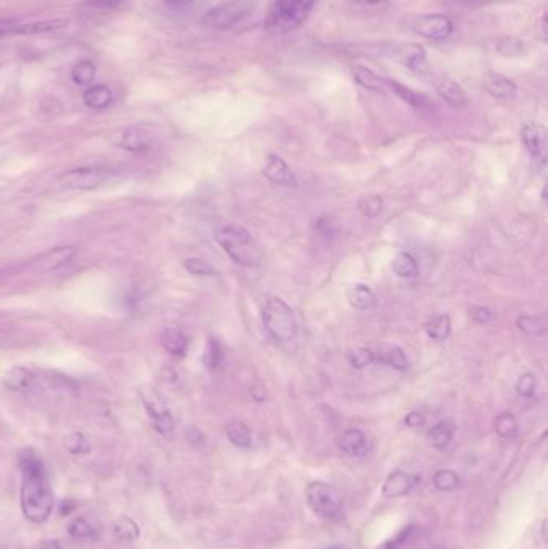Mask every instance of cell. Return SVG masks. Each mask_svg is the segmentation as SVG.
<instances>
[{"label": "cell", "instance_id": "1", "mask_svg": "<svg viewBox=\"0 0 548 549\" xmlns=\"http://www.w3.org/2000/svg\"><path fill=\"white\" fill-rule=\"evenodd\" d=\"M21 482V510L28 520L34 523L46 522L54 510V491L50 488L47 471L42 459L33 448H24L18 455Z\"/></svg>", "mask_w": 548, "mask_h": 549}, {"label": "cell", "instance_id": "2", "mask_svg": "<svg viewBox=\"0 0 548 549\" xmlns=\"http://www.w3.org/2000/svg\"><path fill=\"white\" fill-rule=\"evenodd\" d=\"M215 241L224 249L228 257L238 265L258 267L263 260L260 246L253 235L240 223H224L215 230Z\"/></svg>", "mask_w": 548, "mask_h": 549}, {"label": "cell", "instance_id": "3", "mask_svg": "<svg viewBox=\"0 0 548 549\" xmlns=\"http://www.w3.org/2000/svg\"><path fill=\"white\" fill-rule=\"evenodd\" d=\"M318 0H272L264 28L272 36H283L301 28Z\"/></svg>", "mask_w": 548, "mask_h": 549}, {"label": "cell", "instance_id": "4", "mask_svg": "<svg viewBox=\"0 0 548 549\" xmlns=\"http://www.w3.org/2000/svg\"><path fill=\"white\" fill-rule=\"evenodd\" d=\"M265 329L278 342H290L298 334L296 317L288 304L280 297H267L263 307Z\"/></svg>", "mask_w": 548, "mask_h": 549}, {"label": "cell", "instance_id": "5", "mask_svg": "<svg viewBox=\"0 0 548 549\" xmlns=\"http://www.w3.org/2000/svg\"><path fill=\"white\" fill-rule=\"evenodd\" d=\"M305 498L310 509L314 510L317 515L325 517V519H331L341 513L342 500L338 491L330 487L328 483L315 481L310 482L305 488Z\"/></svg>", "mask_w": 548, "mask_h": 549}, {"label": "cell", "instance_id": "6", "mask_svg": "<svg viewBox=\"0 0 548 549\" xmlns=\"http://www.w3.org/2000/svg\"><path fill=\"white\" fill-rule=\"evenodd\" d=\"M251 14V5L245 0H232L208 10L203 16V23L214 29H230L237 26Z\"/></svg>", "mask_w": 548, "mask_h": 549}, {"label": "cell", "instance_id": "7", "mask_svg": "<svg viewBox=\"0 0 548 549\" xmlns=\"http://www.w3.org/2000/svg\"><path fill=\"white\" fill-rule=\"evenodd\" d=\"M113 175L111 170L97 169V168H81L63 172L59 177V185L66 190H79L91 191L97 190L101 185L108 182V178Z\"/></svg>", "mask_w": 548, "mask_h": 549}, {"label": "cell", "instance_id": "8", "mask_svg": "<svg viewBox=\"0 0 548 549\" xmlns=\"http://www.w3.org/2000/svg\"><path fill=\"white\" fill-rule=\"evenodd\" d=\"M76 255H78V249L74 246H59L37 255L31 260L29 268L36 273H55L71 264Z\"/></svg>", "mask_w": 548, "mask_h": 549}, {"label": "cell", "instance_id": "9", "mask_svg": "<svg viewBox=\"0 0 548 549\" xmlns=\"http://www.w3.org/2000/svg\"><path fill=\"white\" fill-rule=\"evenodd\" d=\"M69 24L66 18H54V20L24 21V23H0V36H34L52 33L63 29Z\"/></svg>", "mask_w": 548, "mask_h": 549}, {"label": "cell", "instance_id": "10", "mask_svg": "<svg viewBox=\"0 0 548 549\" xmlns=\"http://www.w3.org/2000/svg\"><path fill=\"white\" fill-rule=\"evenodd\" d=\"M415 33L430 41H445L454 33V21L439 14L423 15L415 23Z\"/></svg>", "mask_w": 548, "mask_h": 549}, {"label": "cell", "instance_id": "11", "mask_svg": "<svg viewBox=\"0 0 548 549\" xmlns=\"http://www.w3.org/2000/svg\"><path fill=\"white\" fill-rule=\"evenodd\" d=\"M482 88L497 100L512 101L518 97V86L507 76L495 71L486 73L482 78Z\"/></svg>", "mask_w": 548, "mask_h": 549}, {"label": "cell", "instance_id": "12", "mask_svg": "<svg viewBox=\"0 0 548 549\" xmlns=\"http://www.w3.org/2000/svg\"><path fill=\"white\" fill-rule=\"evenodd\" d=\"M420 482H422V478L417 474H407L404 471H394L385 481L383 488H381V495L385 498L405 496L407 493H410Z\"/></svg>", "mask_w": 548, "mask_h": 549}, {"label": "cell", "instance_id": "13", "mask_svg": "<svg viewBox=\"0 0 548 549\" xmlns=\"http://www.w3.org/2000/svg\"><path fill=\"white\" fill-rule=\"evenodd\" d=\"M436 93L441 97L449 106L455 108V110H462L468 105V95L463 91L462 86L455 82L449 76H439L435 81Z\"/></svg>", "mask_w": 548, "mask_h": 549}, {"label": "cell", "instance_id": "14", "mask_svg": "<svg viewBox=\"0 0 548 549\" xmlns=\"http://www.w3.org/2000/svg\"><path fill=\"white\" fill-rule=\"evenodd\" d=\"M264 175L269 178L272 183L282 185V187H291V185L296 183L295 174H293L290 165L286 164V161L282 156L275 155V153H270V155L267 156L265 165H264Z\"/></svg>", "mask_w": 548, "mask_h": 549}, {"label": "cell", "instance_id": "15", "mask_svg": "<svg viewBox=\"0 0 548 549\" xmlns=\"http://www.w3.org/2000/svg\"><path fill=\"white\" fill-rule=\"evenodd\" d=\"M400 61H402V65L409 68L412 73L420 76L426 74L430 69L428 55H426L425 47L420 46V43H409V46H405L400 50Z\"/></svg>", "mask_w": 548, "mask_h": 549}, {"label": "cell", "instance_id": "16", "mask_svg": "<svg viewBox=\"0 0 548 549\" xmlns=\"http://www.w3.org/2000/svg\"><path fill=\"white\" fill-rule=\"evenodd\" d=\"M340 448L346 453L347 456L352 458H362L367 455L368 451V442L365 433L359 429H349L342 432L338 440Z\"/></svg>", "mask_w": 548, "mask_h": 549}, {"label": "cell", "instance_id": "17", "mask_svg": "<svg viewBox=\"0 0 548 549\" xmlns=\"http://www.w3.org/2000/svg\"><path fill=\"white\" fill-rule=\"evenodd\" d=\"M36 376L26 366L10 368L4 376V386L14 392H28L34 386Z\"/></svg>", "mask_w": 548, "mask_h": 549}, {"label": "cell", "instance_id": "18", "mask_svg": "<svg viewBox=\"0 0 548 549\" xmlns=\"http://www.w3.org/2000/svg\"><path fill=\"white\" fill-rule=\"evenodd\" d=\"M385 82L387 86H390L391 91L396 93L400 100H404L405 103H409L412 108H415V110L425 111V110H430L431 108V101L428 97H426V95L413 91V88L407 87L404 84H400L399 81L385 79Z\"/></svg>", "mask_w": 548, "mask_h": 549}, {"label": "cell", "instance_id": "19", "mask_svg": "<svg viewBox=\"0 0 548 549\" xmlns=\"http://www.w3.org/2000/svg\"><path fill=\"white\" fill-rule=\"evenodd\" d=\"M119 146L131 153H143L151 148V137L140 127H129L121 133Z\"/></svg>", "mask_w": 548, "mask_h": 549}, {"label": "cell", "instance_id": "20", "mask_svg": "<svg viewBox=\"0 0 548 549\" xmlns=\"http://www.w3.org/2000/svg\"><path fill=\"white\" fill-rule=\"evenodd\" d=\"M161 346L172 356L182 359L188 350V337L177 328H168L161 334Z\"/></svg>", "mask_w": 548, "mask_h": 549}, {"label": "cell", "instance_id": "21", "mask_svg": "<svg viewBox=\"0 0 548 549\" xmlns=\"http://www.w3.org/2000/svg\"><path fill=\"white\" fill-rule=\"evenodd\" d=\"M522 142H524L527 151L534 158L540 156L545 148V130L539 124H524L521 130Z\"/></svg>", "mask_w": 548, "mask_h": 549}, {"label": "cell", "instance_id": "22", "mask_svg": "<svg viewBox=\"0 0 548 549\" xmlns=\"http://www.w3.org/2000/svg\"><path fill=\"white\" fill-rule=\"evenodd\" d=\"M113 92L106 86H88L84 92V103L91 110H105L111 105Z\"/></svg>", "mask_w": 548, "mask_h": 549}, {"label": "cell", "instance_id": "23", "mask_svg": "<svg viewBox=\"0 0 548 549\" xmlns=\"http://www.w3.org/2000/svg\"><path fill=\"white\" fill-rule=\"evenodd\" d=\"M375 361L381 363V365H387L390 368L397 369V371H405L409 368V361L407 356L402 352V349L399 347H383L378 352H375Z\"/></svg>", "mask_w": 548, "mask_h": 549}, {"label": "cell", "instance_id": "24", "mask_svg": "<svg viewBox=\"0 0 548 549\" xmlns=\"http://www.w3.org/2000/svg\"><path fill=\"white\" fill-rule=\"evenodd\" d=\"M347 301L357 310H368L377 304V296L367 284H354L347 291Z\"/></svg>", "mask_w": 548, "mask_h": 549}, {"label": "cell", "instance_id": "25", "mask_svg": "<svg viewBox=\"0 0 548 549\" xmlns=\"http://www.w3.org/2000/svg\"><path fill=\"white\" fill-rule=\"evenodd\" d=\"M454 424L449 421H442V423H437L428 431V442L435 448L442 450L454 440Z\"/></svg>", "mask_w": 548, "mask_h": 549}, {"label": "cell", "instance_id": "26", "mask_svg": "<svg viewBox=\"0 0 548 549\" xmlns=\"http://www.w3.org/2000/svg\"><path fill=\"white\" fill-rule=\"evenodd\" d=\"M111 530H113V535L116 536L118 540L126 543L137 541L140 536V528L137 525V522L127 515L118 517V519L113 522Z\"/></svg>", "mask_w": 548, "mask_h": 549}, {"label": "cell", "instance_id": "27", "mask_svg": "<svg viewBox=\"0 0 548 549\" xmlns=\"http://www.w3.org/2000/svg\"><path fill=\"white\" fill-rule=\"evenodd\" d=\"M352 78L357 84L363 88H367V91L381 92V88H383L385 81L381 79L377 73L372 71V69L367 68V66H362V65L354 66L352 68Z\"/></svg>", "mask_w": 548, "mask_h": 549}, {"label": "cell", "instance_id": "28", "mask_svg": "<svg viewBox=\"0 0 548 549\" xmlns=\"http://www.w3.org/2000/svg\"><path fill=\"white\" fill-rule=\"evenodd\" d=\"M450 329H452L450 317L445 314L432 317L431 320L426 323V334H428L430 339L436 342H442L447 339L450 336Z\"/></svg>", "mask_w": 548, "mask_h": 549}, {"label": "cell", "instance_id": "29", "mask_svg": "<svg viewBox=\"0 0 548 549\" xmlns=\"http://www.w3.org/2000/svg\"><path fill=\"white\" fill-rule=\"evenodd\" d=\"M392 270L399 278H417L420 267L412 254L400 252L392 260Z\"/></svg>", "mask_w": 548, "mask_h": 549}, {"label": "cell", "instance_id": "30", "mask_svg": "<svg viewBox=\"0 0 548 549\" xmlns=\"http://www.w3.org/2000/svg\"><path fill=\"white\" fill-rule=\"evenodd\" d=\"M225 433L230 442L238 448H248L251 445V432L241 421H232L225 427Z\"/></svg>", "mask_w": 548, "mask_h": 549}, {"label": "cell", "instance_id": "31", "mask_svg": "<svg viewBox=\"0 0 548 549\" xmlns=\"http://www.w3.org/2000/svg\"><path fill=\"white\" fill-rule=\"evenodd\" d=\"M518 328L522 333L532 337L547 333V322L544 315H522L518 318Z\"/></svg>", "mask_w": 548, "mask_h": 549}, {"label": "cell", "instance_id": "32", "mask_svg": "<svg viewBox=\"0 0 548 549\" xmlns=\"http://www.w3.org/2000/svg\"><path fill=\"white\" fill-rule=\"evenodd\" d=\"M95 73H97V68H95L93 61L81 60L79 63H76L74 65L71 71V78L74 81V84L88 87L95 79Z\"/></svg>", "mask_w": 548, "mask_h": 549}, {"label": "cell", "instance_id": "33", "mask_svg": "<svg viewBox=\"0 0 548 549\" xmlns=\"http://www.w3.org/2000/svg\"><path fill=\"white\" fill-rule=\"evenodd\" d=\"M65 448L74 456H84L92 451V445L82 432H73L65 438Z\"/></svg>", "mask_w": 548, "mask_h": 549}, {"label": "cell", "instance_id": "34", "mask_svg": "<svg viewBox=\"0 0 548 549\" xmlns=\"http://www.w3.org/2000/svg\"><path fill=\"white\" fill-rule=\"evenodd\" d=\"M432 485L439 491H452L460 487V477L455 471L441 469L432 476Z\"/></svg>", "mask_w": 548, "mask_h": 549}, {"label": "cell", "instance_id": "35", "mask_svg": "<svg viewBox=\"0 0 548 549\" xmlns=\"http://www.w3.org/2000/svg\"><path fill=\"white\" fill-rule=\"evenodd\" d=\"M495 432L503 438H513L518 436V423L512 413H502L495 419Z\"/></svg>", "mask_w": 548, "mask_h": 549}, {"label": "cell", "instance_id": "36", "mask_svg": "<svg viewBox=\"0 0 548 549\" xmlns=\"http://www.w3.org/2000/svg\"><path fill=\"white\" fill-rule=\"evenodd\" d=\"M383 207H385V202H383V197L380 195L363 196L359 201V210L365 217H370V219L378 217L381 212H383Z\"/></svg>", "mask_w": 548, "mask_h": 549}, {"label": "cell", "instance_id": "37", "mask_svg": "<svg viewBox=\"0 0 548 549\" xmlns=\"http://www.w3.org/2000/svg\"><path fill=\"white\" fill-rule=\"evenodd\" d=\"M68 533L76 540H84V538H92L95 535V530L92 527V523L88 522L86 517H76V519L69 523Z\"/></svg>", "mask_w": 548, "mask_h": 549}, {"label": "cell", "instance_id": "38", "mask_svg": "<svg viewBox=\"0 0 548 549\" xmlns=\"http://www.w3.org/2000/svg\"><path fill=\"white\" fill-rule=\"evenodd\" d=\"M183 268L188 273L195 274V277H214L215 270L208 264L206 260H203L200 257H190L183 260Z\"/></svg>", "mask_w": 548, "mask_h": 549}, {"label": "cell", "instance_id": "39", "mask_svg": "<svg viewBox=\"0 0 548 549\" xmlns=\"http://www.w3.org/2000/svg\"><path fill=\"white\" fill-rule=\"evenodd\" d=\"M151 423H153V427H155V431L159 433V436H163L164 438H171L172 436H174L176 424H174V418H172L171 411H166L163 414H159V416H156L155 419H151Z\"/></svg>", "mask_w": 548, "mask_h": 549}, {"label": "cell", "instance_id": "40", "mask_svg": "<svg viewBox=\"0 0 548 549\" xmlns=\"http://www.w3.org/2000/svg\"><path fill=\"white\" fill-rule=\"evenodd\" d=\"M203 360H205V365L209 369L219 368L220 361H222V349H220V344L218 342L215 337H209L206 352H205V359Z\"/></svg>", "mask_w": 548, "mask_h": 549}, {"label": "cell", "instance_id": "41", "mask_svg": "<svg viewBox=\"0 0 548 549\" xmlns=\"http://www.w3.org/2000/svg\"><path fill=\"white\" fill-rule=\"evenodd\" d=\"M349 361H350V365L357 369H362L368 365H372V363H375V350L367 349V347L355 349V350H352V352H350Z\"/></svg>", "mask_w": 548, "mask_h": 549}, {"label": "cell", "instance_id": "42", "mask_svg": "<svg viewBox=\"0 0 548 549\" xmlns=\"http://www.w3.org/2000/svg\"><path fill=\"white\" fill-rule=\"evenodd\" d=\"M535 386H537V379L532 373H524L518 379V384H516V391L521 395V397H532L535 392Z\"/></svg>", "mask_w": 548, "mask_h": 549}, {"label": "cell", "instance_id": "43", "mask_svg": "<svg viewBox=\"0 0 548 549\" xmlns=\"http://www.w3.org/2000/svg\"><path fill=\"white\" fill-rule=\"evenodd\" d=\"M470 315L477 323H489L492 322L494 318L492 310L487 307H482V305H473V307L470 309Z\"/></svg>", "mask_w": 548, "mask_h": 549}, {"label": "cell", "instance_id": "44", "mask_svg": "<svg viewBox=\"0 0 548 549\" xmlns=\"http://www.w3.org/2000/svg\"><path fill=\"white\" fill-rule=\"evenodd\" d=\"M87 2L98 9H116L119 5L127 2V0H87Z\"/></svg>", "mask_w": 548, "mask_h": 549}, {"label": "cell", "instance_id": "45", "mask_svg": "<svg viewBox=\"0 0 548 549\" xmlns=\"http://www.w3.org/2000/svg\"><path fill=\"white\" fill-rule=\"evenodd\" d=\"M405 424L409 427H420L425 424V416L422 413H417V411H412L407 414L405 418Z\"/></svg>", "mask_w": 548, "mask_h": 549}, {"label": "cell", "instance_id": "46", "mask_svg": "<svg viewBox=\"0 0 548 549\" xmlns=\"http://www.w3.org/2000/svg\"><path fill=\"white\" fill-rule=\"evenodd\" d=\"M74 508H76V503H74V501H71V500H65V501L61 503L60 514H61V515H68V514H71L73 510H74Z\"/></svg>", "mask_w": 548, "mask_h": 549}, {"label": "cell", "instance_id": "47", "mask_svg": "<svg viewBox=\"0 0 548 549\" xmlns=\"http://www.w3.org/2000/svg\"><path fill=\"white\" fill-rule=\"evenodd\" d=\"M164 2L174 9H183V7H187V5L192 4L193 0H164Z\"/></svg>", "mask_w": 548, "mask_h": 549}, {"label": "cell", "instance_id": "48", "mask_svg": "<svg viewBox=\"0 0 548 549\" xmlns=\"http://www.w3.org/2000/svg\"><path fill=\"white\" fill-rule=\"evenodd\" d=\"M37 549H63V548L56 540H49V541H44Z\"/></svg>", "mask_w": 548, "mask_h": 549}, {"label": "cell", "instance_id": "49", "mask_svg": "<svg viewBox=\"0 0 548 549\" xmlns=\"http://www.w3.org/2000/svg\"><path fill=\"white\" fill-rule=\"evenodd\" d=\"M350 2L362 4V5H377V4H383V2H387V0H350Z\"/></svg>", "mask_w": 548, "mask_h": 549}, {"label": "cell", "instance_id": "50", "mask_svg": "<svg viewBox=\"0 0 548 549\" xmlns=\"http://www.w3.org/2000/svg\"><path fill=\"white\" fill-rule=\"evenodd\" d=\"M542 28H544V39H547V15L544 16V21H542Z\"/></svg>", "mask_w": 548, "mask_h": 549}]
</instances>
